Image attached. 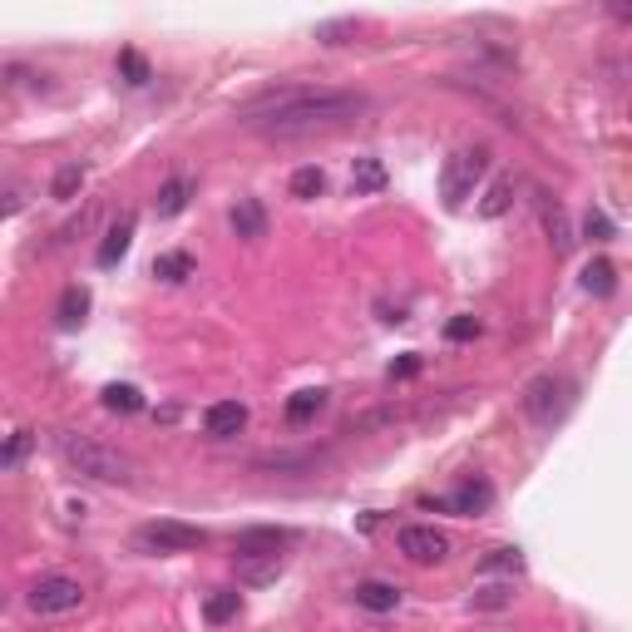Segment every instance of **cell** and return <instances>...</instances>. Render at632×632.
I'll return each mask as SVG.
<instances>
[{
	"label": "cell",
	"instance_id": "obj_31",
	"mask_svg": "<svg viewBox=\"0 0 632 632\" xmlns=\"http://www.w3.org/2000/svg\"><path fill=\"white\" fill-rule=\"evenodd\" d=\"M26 450H30V430H16V435H10V445H6V470H20V460H26Z\"/></svg>",
	"mask_w": 632,
	"mask_h": 632
},
{
	"label": "cell",
	"instance_id": "obj_11",
	"mask_svg": "<svg viewBox=\"0 0 632 632\" xmlns=\"http://www.w3.org/2000/svg\"><path fill=\"white\" fill-rule=\"evenodd\" d=\"M134 228H139V218H134V213H124L114 228L104 232V242H99V268H114V262L124 258L129 242H134Z\"/></svg>",
	"mask_w": 632,
	"mask_h": 632
},
{
	"label": "cell",
	"instance_id": "obj_33",
	"mask_svg": "<svg viewBox=\"0 0 632 632\" xmlns=\"http://www.w3.org/2000/svg\"><path fill=\"white\" fill-rule=\"evenodd\" d=\"M445 337L450 341H474V337H480V317H454L445 327Z\"/></svg>",
	"mask_w": 632,
	"mask_h": 632
},
{
	"label": "cell",
	"instance_id": "obj_20",
	"mask_svg": "<svg viewBox=\"0 0 632 632\" xmlns=\"http://www.w3.org/2000/svg\"><path fill=\"white\" fill-rule=\"evenodd\" d=\"M292 198H302V203H312V198L327 193V169H317V163H307V169H297L292 173Z\"/></svg>",
	"mask_w": 632,
	"mask_h": 632
},
{
	"label": "cell",
	"instance_id": "obj_8",
	"mask_svg": "<svg viewBox=\"0 0 632 632\" xmlns=\"http://www.w3.org/2000/svg\"><path fill=\"white\" fill-rule=\"evenodd\" d=\"M287 543H292V529H242L238 559H282Z\"/></svg>",
	"mask_w": 632,
	"mask_h": 632
},
{
	"label": "cell",
	"instance_id": "obj_26",
	"mask_svg": "<svg viewBox=\"0 0 632 632\" xmlns=\"http://www.w3.org/2000/svg\"><path fill=\"white\" fill-rule=\"evenodd\" d=\"M238 573L248 583H268V579L282 573V559H238Z\"/></svg>",
	"mask_w": 632,
	"mask_h": 632
},
{
	"label": "cell",
	"instance_id": "obj_30",
	"mask_svg": "<svg viewBox=\"0 0 632 632\" xmlns=\"http://www.w3.org/2000/svg\"><path fill=\"white\" fill-rule=\"evenodd\" d=\"M341 36H357V20H331V26H317V40H321V46H347Z\"/></svg>",
	"mask_w": 632,
	"mask_h": 632
},
{
	"label": "cell",
	"instance_id": "obj_34",
	"mask_svg": "<svg viewBox=\"0 0 632 632\" xmlns=\"http://www.w3.org/2000/svg\"><path fill=\"white\" fill-rule=\"evenodd\" d=\"M415 371H420V357L410 351V357H401V361L391 365V381H405V375H415Z\"/></svg>",
	"mask_w": 632,
	"mask_h": 632
},
{
	"label": "cell",
	"instance_id": "obj_14",
	"mask_svg": "<svg viewBox=\"0 0 632 632\" xmlns=\"http://www.w3.org/2000/svg\"><path fill=\"white\" fill-rule=\"evenodd\" d=\"M450 509H460V514H484V509L494 504V490L484 480H470V484H460L450 499H445Z\"/></svg>",
	"mask_w": 632,
	"mask_h": 632
},
{
	"label": "cell",
	"instance_id": "obj_3",
	"mask_svg": "<svg viewBox=\"0 0 632 632\" xmlns=\"http://www.w3.org/2000/svg\"><path fill=\"white\" fill-rule=\"evenodd\" d=\"M573 401H579V385H573V375H563V371H543L524 385V415L534 420L539 430L559 425V420L573 410Z\"/></svg>",
	"mask_w": 632,
	"mask_h": 632
},
{
	"label": "cell",
	"instance_id": "obj_17",
	"mask_svg": "<svg viewBox=\"0 0 632 632\" xmlns=\"http://www.w3.org/2000/svg\"><path fill=\"white\" fill-rule=\"evenodd\" d=\"M543 232H549V242H553V252H569L573 242V223H569V213H563L559 203H543Z\"/></svg>",
	"mask_w": 632,
	"mask_h": 632
},
{
	"label": "cell",
	"instance_id": "obj_23",
	"mask_svg": "<svg viewBox=\"0 0 632 632\" xmlns=\"http://www.w3.org/2000/svg\"><path fill=\"white\" fill-rule=\"evenodd\" d=\"M238 608H242V598L232 593V588H218V593H208L203 618L208 623H228V618H238Z\"/></svg>",
	"mask_w": 632,
	"mask_h": 632
},
{
	"label": "cell",
	"instance_id": "obj_27",
	"mask_svg": "<svg viewBox=\"0 0 632 632\" xmlns=\"http://www.w3.org/2000/svg\"><path fill=\"white\" fill-rule=\"evenodd\" d=\"M119 74H124V84H149V60L139 50H119Z\"/></svg>",
	"mask_w": 632,
	"mask_h": 632
},
{
	"label": "cell",
	"instance_id": "obj_15",
	"mask_svg": "<svg viewBox=\"0 0 632 632\" xmlns=\"http://www.w3.org/2000/svg\"><path fill=\"white\" fill-rule=\"evenodd\" d=\"M188 198H193V183L188 179H169L159 188V198H153V213L159 218H179L183 208H188Z\"/></svg>",
	"mask_w": 632,
	"mask_h": 632
},
{
	"label": "cell",
	"instance_id": "obj_9",
	"mask_svg": "<svg viewBox=\"0 0 632 632\" xmlns=\"http://www.w3.org/2000/svg\"><path fill=\"white\" fill-rule=\"evenodd\" d=\"M228 228L238 232L242 242L268 238V208H262L258 198H238V203H232V213H228Z\"/></svg>",
	"mask_w": 632,
	"mask_h": 632
},
{
	"label": "cell",
	"instance_id": "obj_12",
	"mask_svg": "<svg viewBox=\"0 0 632 632\" xmlns=\"http://www.w3.org/2000/svg\"><path fill=\"white\" fill-rule=\"evenodd\" d=\"M357 608H365V613H391V608H401V588L365 579V583H357Z\"/></svg>",
	"mask_w": 632,
	"mask_h": 632
},
{
	"label": "cell",
	"instance_id": "obj_25",
	"mask_svg": "<svg viewBox=\"0 0 632 632\" xmlns=\"http://www.w3.org/2000/svg\"><path fill=\"white\" fill-rule=\"evenodd\" d=\"M514 603V588L509 583H484L480 593L470 598V608H484V613H494V608H509Z\"/></svg>",
	"mask_w": 632,
	"mask_h": 632
},
{
	"label": "cell",
	"instance_id": "obj_4",
	"mask_svg": "<svg viewBox=\"0 0 632 632\" xmlns=\"http://www.w3.org/2000/svg\"><path fill=\"white\" fill-rule=\"evenodd\" d=\"M484 169H490V149H460L454 159H445V169H440V198H445V208H464V198L480 188Z\"/></svg>",
	"mask_w": 632,
	"mask_h": 632
},
{
	"label": "cell",
	"instance_id": "obj_16",
	"mask_svg": "<svg viewBox=\"0 0 632 632\" xmlns=\"http://www.w3.org/2000/svg\"><path fill=\"white\" fill-rule=\"evenodd\" d=\"M54 317H60L64 331L80 327V321L90 317V287H64V297H60V307H54Z\"/></svg>",
	"mask_w": 632,
	"mask_h": 632
},
{
	"label": "cell",
	"instance_id": "obj_35",
	"mask_svg": "<svg viewBox=\"0 0 632 632\" xmlns=\"http://www.w3.org/2000/svg\"><path fill=\"white\" fill-rule=\"evenodd\" d=\"M608 16H613V20H632V6H628V0H613V6H608Z\"/></svg>",
	"mask_w": 632,
	"mask_h": 632
},
{
	"label": "cell",
	"instance_id": "obj_32",
	"mask_svg": "<svg viewBox=\"0 0 632 632\" xmlns=\"http://www.w3.org/2000/svg\"><path fill=\"white\" fill-rule=\"evenodd\" d=\"M583 232H588V238H593V242H608V238H613V223H608V213H598V208H588Z\"/></svg>",
	"mask_w": 632,
	"mask_h": 632
},
{
	"label": "cell",
	"instance_id": "obj_6",
	"mask_svg": "<svg viewBox=\"0 0 632 632\" xmlns=\"http://www.w3.org/2000/svg\"><path fill=\"white\" fill-rule=\"evenodd\" d=\"M208 534L193 524H179V519H159V524H143L134 534V549L139 553H193L203 549Z\"/></svg>",
	"mask_w": 632,
	"mask_h": 632
},
{
	"label": "cell",
	"instance_id": "obj_22",
	"mask_svg": "<svg viewBox=\"0 0 632 632\" xmlns=\"http://www.w3.org/2000/svg\"><path fill=\"white\" fill-rule=\"evenodd\" d=\"M153 277L159 282H183V277H193V258L188 252H159L153 258Z\"/></svg>",
	"mask_w": 632,
	"mask_h": 632
},
{
	"label": "cell",
	"instance_id": "obj_18",
	"mask_svg": "<svg viewBox=\"0 0 632 632\" xmlns=\"http://www.w3.org/2000/svg\"><path fill=\"white\" fill-rule=\"evenodd\" d=\"M613 287H618V268L608 258H593L583 268V292H593V297H613Z\"/></svg>",
	"mask_w": 632,
	"mask_h": 632
},
{
	"label": "cell",
	"instance_id": "obj_28",
	"mask_svg": "<svg viewBox=\"0 0 632 632\" xmlns=\"http://www.w3.org/2000/svg\"><path fill=\"white\" fill-rule=\"evenodd\" d=\"M80 183H84V163H64V169L54 173L50 193H54V198H70V193H74V188H80Z\"/></svg>",
	"mask_w": 632,
	"mask_h": 632
},
{
	"label": "cell",
	"instance_id": "obj_13",
	"mask_svg": "<svg viewBox=\"0 0 632 632\" xmlns=\"http://www.w3.org/2000/svg\"><path fill=\"white\" fill-rule=\"evenodd\" d=\"M381 188H385V163L381 159H371V153H365V159L351 163V193L371 198V193H381Z\"/></svg>",
	"mask_w": 632,
	"mask_h": 632
},
{
	"label": "cell",
	"instance_id": "obj_1",
	"mask_svg": "<svg viewBox=\"0 0 632 632\" xmlns=\"http://www.w3.org/2000/svg\"><path fill=\"white\" fill-rule=\"evenodd\" d=\"M365 114V94L351 90H277L242 109V124L262 139H312L347 129Z\"/></svg>",
	"mask_w": 632,
	"mask_h": 632
},
{
	"label": "cell",
	"instance_id": "obj_5",
	"mask_svg": "<svg viewBox=\"0 0 632 632\" xmlns=\"http://www.w3.org/2000/svg\"><path fill=\"white\" fill-rule=\"evenodd\" d=\"M26 603H30V613H40V618H64V613H74V608H84V583L64 579V573H46V579L30 583Z\"/></svg>",
	"mask_w": 632,
	"mask_h": 632
},
{
	"label": "cell",
	"instance_id": "obj_29",
	"mask_svg": "<svg viewBox=\"0 0 632 632\" xmlns=\"http://www.w3.org/2000/svg\"><path fill=\"white\" fill-rule=\"evenodd\" d=\"M104 405L109 410H124V415H129V410H139L143 401H139L134 385H104Z\"/></svg>",
	"mask_w": 632,
	"mask_h": 632
},
{
	"label": "cell",
	"instance_id": "obj_21",
	"mask_svg": "<svg viewBox=\"0 0 632 632\" xmlns=\"http://www.w3.org/2000/svg\"><path fill=\"white\" fill-rule=\"evenodd\" d=\"M321 410H327V391H297L292 401H287V420H292V425H307Z\"/></svg>",
	"mask_w": 632,
	"mask_h": 632
},
{
	"label": "cell",
	"instance_id": "obj_24",
	"mask_svg": "<svg viewBox=\"0 0 632 632\" xmlns=\"http://www.w3.org/2000/svg\"><path fill=\"white\" fill-rule=\"evenodd\" d=\"M524 569V553L519 549H490L480 559V573H519Z\"/></svg>",
	"mask_w": 632,
	"mask_h": 632
},
{
	"label": "cell",
	"instance_id": "obj_10",
	"mask_svg": "<svg viewBox=\"0 0 632 632\" xmlns=\"http://www.w3.org/2000/svg\"><path fill=\"white\" fill-rule=\"evenodd\" d=\"M242 425H248V405H242V401H218V405L203 410V430L213 440H232Z\"/></svg>",
	"mask_w": 632,
	"mask_h": 632
},
{
	"label": "cell",
	"instance_id": "obj_7",
	"mask_svg": "<svg viewBox=\"0 0 632 632\" xmlns=\"http://www.w3.org/2000/svg\"><path fill=\"white\" fill-rule=\"evenodd\" d=\"M395 549H401L410 563L430 569V563L450 559V534H445V529H435V524H405L401 534H395Z\"/></svg>",
	"mask_w": 632,
	"mask_h": 632
},
{
	"label": "cell",
	"instance_id": "obj_19",
	"mask_svg": "<svg viewBox=\"0 0 632 632\" xmlns=\"http://www.w3.org/2000/svg\"><path fill=\"white\" fill-rule=\"evenodd\" d=\"M514 208V179H494L480 198V218H504Z\"/></svg>",
	"mask_w": 632,
	"mask_h": 632
},
{
	"label": "cell",
	"instance_id": "obj_2",
	"mask_svg": "<svg viewBox=\"0 0 632 632\" xmlns=\"http://www.w3.org/2000/svg\"><path fill=\"white\" fill-rule=\"evenodd\" d=\"M54 450H60V460L70 464L74 474H84V480H99V484H129L134 480V460L119 454L114 445H99L90 435H60Z\"/></svg>",
	"mask_w": 632,
	"mask_h": 632
}]
</instances>
